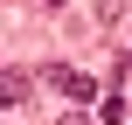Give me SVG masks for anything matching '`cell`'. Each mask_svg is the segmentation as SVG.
Listing matches in <instances>:
<instances>
[{
    "mask_svg": "<svg viewBox=\"0 0 132 125\" xmlns=\"http://www.w3.org/2000/svg\"><path fill=\"white\" fill-rule=\"evenodd\" d=\"M118 7H125V0H97V14H104V21H118Z\"/></svg>",
    "mask_w": 132,
    "mask_h": 125,
    "instance_id": "cell-3",
    "label": "cell"
},
{
    "mask_svg": "<svg viewBox=\"0 0 132 125\" xmlns=\"http://www.w3.org/2000/svg\"><path fill=\"white\" fill-rule=\"evenodd\" d=\"M42 84H56L70 104H90V97H97V84H90L84 70H70V63H49V70H42Z\"/></svg>",
    "mask_w": 132,
    "mask_h": 125,
    "instance_id": "cell-1",
    "label": "cell"
},
{
    "mask_svg": "<svg viewBox=\"0 0 132 125\" xmlns=\"http://www.w3.org/2000/svg\"><path fill=\"white\" fill-rule=\"evenodd\" d=\"M28 84H35L28 70H7V77H0V97H7V104H28Z\"/></svg>",
    "mask_w": 132,
    "mask_h": 125,
    "instance_id": "cell-2",
    "label": "cell"
},
{
    "mask_svg": "<svg viewBox=\"0 0 132 125\" xmlns=\"http://www.w3.org/2000/svg\"><path fill=\"white\" fill-rule=\"evenodd\" d=\"M49 7H63V0H49Z\"/></svg>",
    "mask_w": 132,
    "mask_h": 125,
    "instance_id": "cell-5",
    "label": "cell"
},
{
    "mask_svg": "<svg viewBox=\"0 0 132 125\" xmlns=\"http://www.w3.org/2000/svg\"><path fill=\"white\" fill-rule=\"evenodd\" d=\"M63 125H90V118H63Z\"/></svg>",
    "mask_w": 132,
    "mask_h": 125,
    "instance_id": "cell-4",
    "label": "cell"
}]
</instances>
